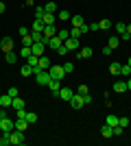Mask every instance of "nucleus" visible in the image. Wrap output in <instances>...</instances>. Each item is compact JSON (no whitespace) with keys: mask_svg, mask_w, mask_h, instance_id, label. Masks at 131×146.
<instances>
[{"mask_svg":"<svg viewBox=\"0 0 131 146\" xmlns=\"http://www.w3.org/2000/svg\"><path fill=\"white\" fill-rule=\"evenodd\" d=\"M9 135H11V144H15V146H22V144L26 142V140H24V131H18V129H13Z\"/></svg>","mask_w":131,"mask_h":146,"instance_id":"obj_3","label":"nucleus"},{"mask_svg":"<svg viewBox=\"0 0 131 146\" xmlns=\"http://www.w3.org/2000/svg\"><path fill=\"white\" fill-rule=\"evenodd\" d=\"M61 44H63V42H61V39H59V37L55 35V37H50V39H48V48L59 50V46H61Z\"/></svg>","mask_w":131,"mask_h":146,"instance_id":"obj_13","label":"nucleus"},{"mask_svg":"<svg viewBox=\"0 0 131 146\" xmlns=\"http://www.w3.org/2000/svg\"><path fill=\"white\" fill-rule=\"evenodd\" d=\"M48 72H50V76H53V79H59V81L66 76V70H63V66H50V68H48Z\"/></svg>","mask_w":131,"mask_h":146,"instance_id":"obj_4","label":"nucleus"},{"mask_svg":"<svg viewBox=\"0 0 131 146\" xmlns=\"http://www.w3.org/2000/svg\"><path fill=\"white\" fill-rule=\"evenodd\" d=\"M70 105H72V107H74V109H81L83 105H85V100H83V94H79V92H76L74 96L70 98Z\"/></svg>","mask_w":131,"mask_h":146,"instance_id":"obj_5","label":"nucleus"},{"mask_svg":"<svg viewBox=\"0 0 131 146\" xmlns=\"http://www.w3.org/2000/svg\"><path fill=\"white\" fill-rule=\"evenodd\" d=\"M70 18H72V13L66 11V9H61V11H57V20H63V22H70Z\"/></svg>","mask_w":131,"mask_h":146,"instance_id":"obj_18","label":"nucleus"},{"mask_svg":"<svg viewBox=\"0 0 131 146\" xmlns=\"http://www.w3.org/2000/svg\"><path fill=\"white\" fill-rule=\"evenodd\" d=\"M92 52L94 50L90 48V46H83V48H79V52H76V59H90V57H92Z\"/></svg>","mask_w":131,"mask_h":146,"instance_id":"obj_7","label":"nucleus"},{"mask_svg":"<svg viewBox=\"0 0 131 146\" xmlns=\"http://www.w3.org/2000/svg\"><path fill=\"white\" fill-rule=\"evenodd\" d=\"M11 107H13V109H24V100H22L20 96H15V98H13V103H11Z\"/></svg>","mask_w":131,"mask_h":146,"instance_id":"obj_25","label":"nucleus"},{"mask_svg":"<svg viewBox=\"0 0 131 146\" xmlns=\"http://www.w3.org/2000/svg\"><path fill=\"white\" fill-rule=\"evenodd\" d=\"M74 96V92L70 90V87H61V90H59V98H63V100H66V103H70V98Z\"/></svg>","mask_w":131,"mask_h":146,"instance_id":"obj_12","label":"nucleus"},{"mask_svg":"<svg viewBox=\"0 0 131 146\" xmlns=\"http://www.w3.org/2000/svg\"><path fill=\"white\" fill-rule=\"evenodd\" d=\"M120 66H122V63H109V72H112L114 76H120Z\"/></svg>","mask_w":131,"mask_h":146,"instance_id":"obj_26","label":"nucleus"},{"mask_svg":"<svg viewBox=\"0 0 131 146\" xmlns=\"http://www.w3.org/2000/svg\"><path fill=\"white\" fill-rule=\"evenodd\" d=\"M70 24L72 26H83L85 24V22H83V15H72V18H70Z\"/></svg>","mask_w":131,"mask_h":146,"instance_id":"obj_24","label":"nucleus"},{"mask_svg":"<svg viewBox=\"0 0 131 146\" xmlns=\"http://www.w3.org/2000/svg\"><path fill=\"white\" fill-rule=\"evenodd\" d=\"M26 122H29V124L37 122V113H35V111H26Z\"/></svg>","mask_w":131,"mask_h":146,"instance_id":"obj_31","label":"nucleus"},{"mask_svg":"<svg viewBox=\"0 0 131 146\" xmlns=\"http://www.w3.org/2000/svg\"><path fill=\"white\" fill-rule=\"evenodd\" d=\"M5 11H7V5L2 2V0H0V13H5Z\"/></svg>","mask_w":131,"mask_h":146,"instance_id":"obj_48","label":"nucleus"},{"mask_svg":"<svg viewBox=\"0 0 131 146\" xmlns=\"http://www.w3.org/2000/svg\"><path fill=\"white\" fill-rule=\"evenodd\" d=\"M0 48H2V52L13 50V39L11 37H2V39H0Z\"/></svg>","mask_w":131,"mask_h":146,"instance_id":"obj_9","label":"nucleus"},{"mask_svg":"<svg viewBox=\"0 0 131 146\" xmlns=\"http://www.w3.org/2000/svg\"><path fill=\"white\" fill-rule=\"evenodd\" d=\"M63 46L68 50H79V37H68V39L63 42Z\"/></svg>","mask_w":131,"mask_h":146,"instance_id":"obj_10","label":"nucleus"},{"mask_svg":"<svg viewBox=\"0 0 131 146\" xmlns=\"http://www.w3.org/2000/svg\"><path fill=\"white\" fill-rule=\"evenodd\" d=\"M33 44H35V42H33V35H31V33L22 37V46H33Z\"/></svg>","mask_w":131,"mask_h":146,"instance_id":"obj_33","label":"nucleus"},{"mask_svg":"<svg viewBox=\"0 0 131 146\" xmlns=\"http://www.w3.org/2000/svg\"><path fill=\"white\" fill-rule=\"evenodd\" d=\"M5 116H7V109H5V107H0V120H2Z\"/></svg>","mask_w":131,"mask_h":146,"instance_id":"obj_49","label":"nucleus"},{"mask_svg":"<svg viewBox=\"0 0 131 146\" xmlns=\"http://www.w3.org/2000/svg\"><path fill=\"white\" fill-rule=\"evenodd\" d=\"M114 92H116V94L127 92V81H116V83H114Z\"/></svg>","mask_w":131,"mask_h":146,"instance_id":"obj_14","label":"nucleus"},{"mask_svg":"<svg viewBox=\"0 0 131 146\" xmlns=\"http://www.w3.org/2000/svg\"><path fill=\"white\" fill-rule=\"evenodd\" d=\"M42 20H44V24H55L57 22V13H44Z\"/></svg>","mask_w":131,"mask_h":146,"instance_id":"obj_16","label":"nucleus"},{"mask_svg":"<svg viewBox=\"0 0 131 146\" xmlns=\"http://www.w3.org/2000/svg\"><path fill=\"white\" fill-rule=\"evenodd\" d=\"M50 79H53V76H50L48 70H39V72L35 74V83H37V85H48Z\"/></svg>","mask_w":131,"mask_h":146,"instance_id":"obj_2","label":"nucleus"},{"mask_svg":"<svg viewBox=\"0 0 131 146\" xmlns=\"http://www.w3.org/2000/svg\"><path fill=\"white\" fill-rule=\"evenodd\" d=\"M44 26H46V24H44L42 18H35V20H33V31H35V33H42Z\"/></svg>","mask_w":131,"mask_h":146,"instance_id":"obj_15","label":"nucleus"},{"mask_svg":"<svg viewBox=\"0 0 131 146\" xmlns=\"http://www.w3.org/2000/svg\"><path fill=\"white\" fill-rule=\"evenodd\" d=\"M127 33H129V35H131V24H127Z\"/></svg>","mask_w":131,"mask_h":146,"instance_id":"obj_51","label":"nucleus"},{"mask_svg":"<svg viewBox=\"0 0 131 146\" xmlns=\"http://www.w3.org/2000/svg\"><path fill=\"white\" fill-rule=\"evenodd\" d=\"M105 124H109V127H116V124H118V118L114 116V113H109V116L105 118Z\"/></svg>","mask_w":131,"mask_h":146,"instance_id":"obj_28","label":"nucleus"},{"mask_svg":"<svg viewBox=\"0 0 131 146\" xmlns=\"http://www.w3.org/2000/svg\"><path fill=\"white\" fill-rule=\"evenodd\" d=\"M33 55V52H31V46H22V50H20V57H24V59H26V57H31Z\"/></svg>","mask_w":131,"mask_h":146,"instance_id":"obj_35","label":"nucleus"},{"mask_svg":"<svg viewBox=\"0 0 131 146\" xmlns=\"http://www.w3.org/2000/svg\"><path fill=\"white\" fill-rule=\"evenodd\" d=\"M120 76H131V66H129V63L120 66Z\"/></svg>","mask_w":131,"mask_h":146,"instance_id":"obj_30","label":"nucleus"},{"mask_svg":"<svg viewBox=\"0 0 131 146\" xmlns=\"http://www.w3.org/2000/svg\"><path fill=\"white\" fill-rule=\"evenodd\" d=\"M44 13H46V9H44V7H35V18H42Z\"/></svg>","mask_w":131,"mask_h":146,"instance_id":"obj_40","label":"nucleus"},{"mask_svg":"<svg viewBox=\"0 0 131 146\" xmlns=\"http://www.w3.org/2000/svg\"><path fill=\"white\" fill-rule=\"evenodd\" d=\"M48 90L53 92V96H59V90H61V81H59V79H50V81H48Z\"/></svg>","mask_w":131,"mask_h":146,"instance_id":"obj_6","label":"nucleus"},{"mask_svg":"<svg viewBox=\"0 0 131 146\" xmlns=\"http://www.w3.org/2000/svg\"><path fill=\"white\" fill-rule=\"evenodd\" d=\"M13 129H15V120H13V118L5 116L0 120V133H11Z\"/></svg>","mask_w":131,"mask_h":146,"instance_id":"obj_1","label":"nucleus"},{"mask_svg":"<svg viewBox=\"0 0 131 146\" xmlns=\"http://www.w3.org/2000/svg\"><path fill=\"white\" fill-rule=\"evenodd\" d=\"M18 52H13V50H9V52H5V59H7V63H15L18 61Z\"/></svg>","mask_w":131,"mask_h":146,"instance_id":"obj_23","label":"nucleus"},{"mask_svg":"<svg viewBox=\"0 0 131 146\" xmlns=\"http://www.w3.org/2000/svg\"><path fill=\"white\" fill-rule=\"evenodd\" d=\"M107 46H109L112 50H116V48H118V37L112 35V37H109V44H107Z\"/></svg>","mask_w":131,"mask_h":146,"instance_id":"obj_34","label":"nucleus"},{"mask_svg":"<svg viewBox=\"0 0 131 146\" xmlns=\"http://www.w3.org/2000/svg\"><path fill=\"white\" fill-rule=\"evenodd\" d=\"M83 35V31L79 29V26H72V29H70V37H81Z\"/></svg>","mask_w":131,"mask_h":146,"instance_id":"obj_37","label":"nucleus"},{"mask_svg":"<svg viewBox=\"0 0 131 146\" xmlns=\"http://www.w3.org/2000/svg\"><path fill=\"white\" fill-rule=\"evenodd\" d=\"M13 103V98L9 96V94H5V96H0V107H5V109H9Z\"/></svg>","mask_w":131,"mask_h":146,"instance_id":"obj_17","label":"nucleus"},{"mask_svg":"<svg viewBox=\"0 0 131 146\" xmlns=\"http://www.w3.org/2000/svg\"><path fill=\"white\" fill-rule=\"evenodd\" d=\"M127 63H129V66H131V57H129V61H127Z\"/></svg>","mask_w":131,"mask_h":146,"instance_id":"obj_52","label":"nucleus"},{"mask_svg":"<svg viewBox=\"0 0 131 146\" xmlns=\"http://www.w3.org/2000/svg\"><path fill=\"white\" fill-rule=\"evenodd\" d=\"M0 135H2V133H0Z\"/></svg>","mask_w":131,"mask_h":146,"instance_id":"obj_54","label":"nucleus"},{"mask_svg":"<svg viewBox=\"0 0 131 146\" xmlns=\"http://www.w3.org/2000/svg\"><path fill=\"white\" fill-rule=\"evenodd\" d=\"M44 50H46V44H42V42H35V44L31 46V52H33L35 57H42Z\"/></svg>","mask_w":131,"mask_h":146,"instance_id":"obj_8","label":"nucleus"},{"mask_svg":"<svg viewBox=\"0 0 131 146\" xmlns=\"http://www.w3.org/2000/svg\"><path fill=\"white\" fill-rule=\"evenodd\" d=\"M20 74H22V76H31V74H35V72H33V68L29 66V63H26V66L22 68V70H20Z\"/></svg>","mask_w":131,"mask_h":146,"instance_id":"obj_32","label":"nucleus"},{"mask_svg":"<svg viewBox=\"0 0 131 146\" xmlns=\"http://www.w3.org/2000/svg\"><path fill=\"white\" fill-rule=\"evenodd\" d=\"M120 135H122V127L116 124V127H114V137H120Z\"/></svg>","mask_w":131,"mask_h":146,"instance_id":"obj_41","label":"nucleus"},{"mask_svg":"<svg viewBox=\"0 0 131 146\" xmlns=\"http://www.w3.org/2000/svg\"><path fill=\"white\" fill-rule=\"evenodd\" d=\"M0 52H2V48H0Z\"/></svg>","mask_w":131,"mask_h":146,"instance_id":"obj_53","label":"nucleus"},{"mask_svg":"<svg viewBox=\"0 0 131 146\" xmlns=\"http://www.w3.org/2000/svg\"><path fill=\"white\" fill-rule=\"evenodd\" d=\"M44 9H46V13H57L59 9H57V2H48V5H44Z\"/></svg>","mask_w":131,"mask_h":146,"instance_id":"obj_29","label":"nucleus"},{"mask_svg":"<svg viewBox=\"0 0 131 146\" xmlns=\"http://www.w3.org/2000/svg\"><path fill=\"white\" fill-rule=\"evenodd\" d=\"M31 35H33V42H42V44H46V42H44V39H46V37H44V33H35V31H33Z\"/></svg>","mask_w":131,"mask_h":146,"instance_id":"obj_36","label":"nucleus"},{"mask_svg":"<svg viewBox=\"0 0 131 146\" xmlns=\"http://www.w3.org/2000/svg\"><path fill=\"white\" fill-rule=\"evenodd\" d=\"M83 100H85V105L92 103V96H90V92H87V94H83Z\"/></svg>","mask_w":131,"mask_h":146,"instance_id":"obj_46","label":"nucleus"},{"mask_svg":"<svg viewBox=\"0 0 131 146\" xmlns=\"http://www.w3.org/2000/svg\"><path fill=\"white\" fill-rule=\"evenodd\" d=\"M57 37H59L61 42H66V39L70 37V31H68V29H61V31H57Z\"/></svg>","mask_w":131,"mask_h":146,"instance_id":"obj_27","label":"nucleus"},{"mask_svg":"<svg viewBox=\"0 0 131 146\" xmlns=\"http://www.w3.org/2000/svg\"><path fill=\"white\" fill-rule=\"evenodd\" d=\"M112 52H114V50L109 48V46H105V48H103V55H112Z\"/></svg>","mask_w":131,"mask_h":146,"instance_id":"obj_47","label":"nucleus"},{"mask_svg":"<svg viewBox=\"0 0 131 146\" xmlns=\"http://www.w3.org/2000/svg\"><path fill=\"white\" fill-rule=\"evenodd\" d=\"M18 33H20L22 37H24V35H29V29H26V26H20V31H18Z\"/></svg>","mask_w":131,"mask_h":146,"instance_id":"obj_45","label":"nucleus"},{"mask_svg":"<svg viewBox=\"0 0 131 146\" xmlns=\"http://www.w3.org/2000/svg\"><path fill=\"white\" fill-rule=\"evenodd\" d=\"M7 94H9L11 98H15V96H18V87H9V92H7Z\"/></svg>","mask_w":131,"mask_h":146,"instance_id":"obj_43","label":"nucleus"},{"mask_svg":"<svg viewBox=\"0 0 131 146\" xmlns=\"http://www.w3.org/2000/svg\"><path fill=\"white\" fill-rule=\"evenodd\" d=\"M118 124H120L122 129H125V127H129V118H118Z\"/></svg>","mask_w":131,"mask_h":146,"instance_id":"obj_42","label":"nucleus"},{"mask_svg":"<svg viewBox=\"0 0 131 146\" xmlns=\"http://www.w3.org/2000/svg\"><path fill=\"white\" fill-rule=\"evenodd\" d=\"M112 20H107V18H103V20H100V22H98V31H109V29H112Z\"/></svg>","mask_w":131,"mask_h":146,"instance_id":"obj_21","label":"nucleus"},{"mask_svg":"<svg viewBox=\"0 0 131 146\" xmlns=\"http://www.w3.org/2000/svg\"><path fill=\"white\" fill-rule=\"evenodd\" d=\"M116 33H118V35L127 33V24H125V22H118V24H116Z\"/></svg>","mask_w":131,"mask_h":146,"instance_id":"obj_38","label":"nucleus"},{"mask_svg":"<svg viewBox=\"0 0 131 146\" xmlns=\"http://www.w3.org/2000/svg\"><path fill=\"white\" fill-rule=\"evenodd\" d=\"M100 133H103V137H114V127L103 124V127H100Z\"/></svg>","mask_w":131,"mask_h":146,"instance_id":"obj_19","label":"nucleus"},{"mask_svg":"<svg viewBox=\"0 0 131 146\" xmlns=\"http://www.w3.org/2000/svg\"><path fill=\"white\" fill-rule=\"evenodd\" d=\"M42 33H44V37H46V39H50V37L57 35V26H55V24H46Z\"/></svg>","mask_w":131,"mask_h":146,"instance_id":"obj_11","label":"nucleus"},{"mask_svg":"<svg viewBox=\"0 0 131 146\" xmlns=\"http://www.w3.org/2000/svg\"><path fill=\"white\" fill-rule=\"evenodd\" d=\"M50 66H53V63H50V61H48V57H39V63H37V68H39V70H48V68Z\"/></svg>","mask_w":131,"mask_h":146,"instance_id":"obj_20","label":"nucleus"},{"mask_svg":"<svg viewBox=\"0 0 131 146\" xmlns=\"http://www.w3.org/2000/svg\"><path fill=\"white\" fill-rule=\"evenodd\" d=\"M127 90L131 92V76H129V81H127Z\"/></svg>","mask_w":131,"mask_h":146,"instance_id":"obj_50","label":"nucleus"},{"mask_svg":"<svg viewBox=\"0 0 131 146\" xmlns=\"http://www.w3.org/2000/svg\"><path fill=\"white\" fill-rule=\"evenodd\" d=\"M87 92H90V87H87L85 83H83V85H79V94H87Z\"/></svg>","mask_w":131,"mask_h":146,"instance_id":"obj_44","label":"nucleus"},{"mask_svg":"<svg viewBox=\"0 0 131 146\" xmlns=\"http://www.w3.org/2000/svg\"><path fill=\"white\" fill-rule=\"evenodd\" d=\"M26 127H29V122L24 118H15V129L18 131H26Z\"/></svg>","mask_w":131,"mask_h":146,"instance_id":"obj_22","label":"nucleus"},{"mask_svg":"<svg viewBox=\"0 0 131 146\" xmlns=\"http://www.w3.org/2000/svg\"><path fill=\"white\" fill-rule=\"evenodd\" d=\"M63 70H66V74L72 72V70H74V63H72V61H66V63H63Z\"/></svg>","mask_w":131,"mask_h":146,"instance_id":"obj_39","label":"nucleus"}]
</instances>
